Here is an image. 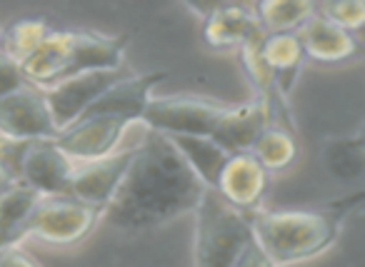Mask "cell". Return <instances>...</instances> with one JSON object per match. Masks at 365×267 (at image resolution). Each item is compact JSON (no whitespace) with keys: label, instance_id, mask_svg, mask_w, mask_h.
<instances>
[{"label":"cell","instance_id":"6da1fadb","mask_svg":"<svg viewBox=\"0 0 365 267\" xmlns=\"http://www.w3.org/2000/svg\"><path fill=\"white\" fill-rule=\"evenodd\" d=\"M203 190L205 185L182 160L170 137L148 130L140 145L133 147L125 177L103 215L120 230H153L193 212Z\"/></svg>","mask_w":365,"mask_h":267},{"label":"cell","instance_id":"7a4b0ae2","mask_svg":"<svg viewBox=\"0 0 365 267\" xmlns=\"http://www.w3.org/2000/svg\"><path fill=\"white\" fill-rule=\"evenodd\" d=\"M143 122L148 130L163 135H190L208 137L218 142L230 155L250 152L263 127L268 125V112L258 100L240 103V105H220L193 95L150 98Z\"/></svg>","mask_w":365,"mask_h":267},{"label":"cell","instance_id":"3957f363","mask_svg":"<svg viewBox=\"0 0 365 267\" xmlns=\"http://www.w3.org/2000/svg\"><path fill=\"white\" fill-rule=\"evenodd\" d=\"M363 202V192L333 200L323 207L298 210H255L253 235L275 265H295L325 252L340 235L343 220Z\"/></svg>","mask_w":365,"mask_h":267},{"label":"cell","instance_id":"277c9868","mask_svg":"<svg viewBox=\"0 0 365 267\" xmlns=\"http://www.w3.org/2000/svg\"><path fill=\"white\" fill-rule=\"evenodd\" d=\"M128 41L130 36L96 31H51L43 46L21 66L23 75L28 85L46 90L83 73L120 70Z\"/></svg>","mask_w":365,"mask_h":267},{"label":"cell","instance_id":"5b68a950","mask_svg":"<svg viewBox=\"0 0 365 267\" xmlns=\"http://www.w3.org/2000/svg\"><path fill=\"white\" fill-rule=\"evenodd\" d=\"M195 215V267H233L243 247L253 240L248 212L225 202L205 187Z\"/></svg>","mask_w":365,"mask_h":267},{"label":"cell","instance_id":"8992f818","mask_svg":"<svg viewBox=\"0 0 365 267\" xmlns=\"http://www.w3.org/2000/svg\"><path fill=\"white\" fill-rule=\"evenodd\" d=\"M103 217V210L73 195H41L26 225V237L53 247H71L86 240Z\"/></svg>","mask_w":365,"mask_h":267},{"label":"cell","instance_id":"52a82bcc","mask_svg":"<svg viewBox=\"0 0 365 267\" xmlns=\"http://www.w3.org/2000/svg\"><path fill=\"white\" fill-rule=\"evenodd\" d=\"M58 127L41 88L23 85L0 98V137L6 140H53Z\"/></svg>","mask_w":365,"mask_h":267},{"label":"cell","instance_id":"ba28073f","mask_svg":"<svg viewBox=\"0 0 365 267\" xmlns=\"http://www.w3.org/2000/svg\"><path fill=\"white\" fill-rule=\"evenodd\" d=\"M130 122L120 120V117L110 115H83L68 127L58 130L53 137L58 147L71 157L73 162L81 160H98L110 152H115L118 142H120L123 132L128 130Z\"/></svg>","mask_w":365,"mask_h":267},{"label":"cell","instance_id":"9c48e42d","mask_svg":"<svg viewBox=\"0 0 365 267\" xmlns=\"http://www.w3.org/2000/svg\"><path fill=\"white\" fill-rule=\"evenodd\" d=\"M125 73L120 70H93L76 78H68V80L58 83L53 88H46L43 95H46L48 110H51L53 122H56L58 130L76 122Z\"/></svg>","mask_w":365,"mask_h":267},{"label":"cell","instance_id":"30bf717a","mask_svg":"<svg viewBox=\"0 0 365 267\" xmlns=\"http://www.w3.org/2000/svg\"><path fill=\"white\" fill-rule=\"evenodd\" d=\"M130 160H133V147H128L123 152H110V155L98 157V160L76 162L68 195L78 197L81 202L98 207V210H106L108 202L115 195V190L120 187Z\"/></svg>","mask_w":365,"mask_h":267},{"label":"cell","instance_id":"8fae6325","mask_svg":"<svg viewBox=\"0 0 365 267\" xmlns=\"http://www.w3.org/2000/svg\"><path fill=\"white\" fill-rule=\"evenodd\" d=\"M76 162L53 140H31L21 155V182L38 195H68Z\"/></svg>","mask_w":365,"mask_h":267},{"label":"cell","instance_id":"7c38bea8","mask_svg":"<svg viewBox=\"0 0 365 267\" xmlns=\"http://www.w3.org/2000/svg\"><path fill=\"white\" fill-rule=\"evenodd\" d=\"M268 175L270 172L255 160L253 152H235L223 165L213 190L240 212L253 215L265 200Z\"/></svg>","mask_w":365,"mask_h":267},{"label":"cell","instance_id":"4fadbf2b","mask_svg":"<svg viewBox=\"0 0 365 267\" xmlns=\"http://www.w3.org/2000/svg\"><path fill=\"white\" fill-rule=\"evenodd\" d=\"M160 80H165V73H140V75H123L115 80L83 115H110L120 117L125 122L143 120L148 103L153 98V90ZM81 115V117H83Z\"/></svg>","mask_w":365,"mask_h":267},{"label":"cell","instance_id":"5bb4252c","mask_svg":"<svg viewBox=\"0 0 365 267\" xmlns=\"http://www.w3.org/2000/svg\"><path fill=\"white\" fill-rule=\"evenodd\" d=\"M300 46H303L305 61L335 66V63H348L363 53L358 33H350L335 23L325 21L315 13L308 23L298 31Z\"/></svg>","mask_w":365,"mask_h":267},{"label":"cell","instance_id":"9a60e30c","mask_svg":"<svg viewBox=\"0 0 365 267\" xmlns=\"http://www.w3.org/2000/svg\"><path fill=\"white\" fill-rule=\"evenodd\" d=\"M263 36L255 13L250 6L240 3H220L205 8L203 16V41L215 51H233L245 46L253 38Z\"/></svg>","mask_w":365,"mask_h":267},{"label":"cell","instance_id":"2e32d148","mask_svg":"<svg viewBox=\"0 0 365 267\" xmlns=\"http://www.w3.org/2000/svg\"><path fill=\"white\" fill-rule=\"evenodd\" d=\"M260 56H263L265 66H268L270 75H273L278 90L285 98L293 93L295 80H298L300 70L305 66V53L300 46L298 33H275V36H265L263 46H260Z\"/></svg>","mask_w":365,"mask_h":267},{"label":"cell","instance_id":"e0dca14e","mask_svg":"<svg viewBox=\"0 0 365 267\" xmlns=\"http://www.w3.org/2000/svg\"><path fill=\"white\" fill-rule=\"evenodd\" d=\"M170 142L178 147L182 160L188 162V167L195 172L205 187H215L218 175L223 165L228 162L230 152L223 150L218 142L208 140V137H190V135H168Z\"/></svg>","mask_w":365,"mask_h":267},{"label":"cell","instance_id":"ac0fdd59","mask_svg":"<svg viewBox=\"0 0 365 267\" xmlns=\"http://www.w3.org/2000/svg\"><path fill=\"white\" fill-rule=\"evenodd\" d=\"M38 192L23 182L0 195V250L16 247L26 237V225L38 202Z\"/></svg>","mask_w":365,"mask_h":267},{"label":"cell","instance_id":"d6986e66","mask_svg":"<svg viewBox=\"0 0 365 267\" xmlns=\"http://www.w3.org/2000/svg\"><path fill=\"white\" fill-rule=\"evenodd\" d=\"M253 13L265 36L298 33L315 16V3H308V0H263L253 8Z\"/></svg>","mask_w":365,"mask_h":267},{"label":"cell","instance_id":"ffe728a7","mask_svg":"<svg viewBox=\"0 0 365 267\" xmlns=\"http://www.w3.org/2000/svg\"><path fill=\"white\" fill-rule=\"evenodd\" d=\"M253 157L265 167L268 172L288 170L300 155V145L295 130L280 125H265L263 132L258 135L255 145L250 147Z\"/></svg>","mask_w":365,"mask_h":267},{"label":"cell","instance_id":"44dd1931","mask_svg":"<svg viewBox=\"0 0 365 267\" xmlns=\"http://www.w3.org/2000/svg\"><path fill=\"white\" fill-rule=\"evenodd\" d=\"M51 31L53 28L48 26L43 18H18V21H13L11 26L3 31L0 48H3L18 66H23V63L43 46V41L51 36Z\"/></svg>","mask_w":365,"mask_h":267},{"label":"cell","instance_id":"7402d4cb","mask_svg":"<svg viewBox=\"0 0 365 267\" xmlns=\"http://www.w3.org/2000/svg\"><path fill=\"white\" fill-rule=\"evenodd\" d=\"M325 167L338 180H358L365 167V150L360 137H340L325 145Z\"/></svg>","mask_w":365,"mask_h":267},{"label":"cell","instance_id":"603a6c76","mask_svg":"<svg viewBox=\"0 0 365 267\" xmlns=\"http://www.w3.org/2000/svg\"><path fill=\"white\" fill-rule=\"evenodd\" d=\"M315 13L350 33H360V28H363V23H365V3H360V0L320 3V6H315Z\"/></svg>","mask_w":365,"mask_h":267},{"label":"cell","instance_id":"cb8c5ba5","mask_svg":"<svg viewBox=\"0 0 365 267\" xmlns=\"http://www.w3.org/2000/svg\"><path fill=\"white\" fill-rule=\"evenodd\" d=\"M26 142L0 137V195L21 182V155Z\"/></svg>","mask_w":365,"mask_h":267},{"label":"cell","instance_id":"d4e9b609","mask_svg":"<svg viewBox=\"0 0 365 267\" xmlns=\"http://www.w3.org/2000/svg\"><path fill=\"white\" fill-rule=\"evenodd\" d=\"M26 85V75H23V68L8 56L3 48H0V98L8 95V93L18 90V88Z\"/></svg>","mask_w":365,"mask_h":267},{"label":"cell","instance_id":"484cf974","mask_svg":"<svg viewBox=\"0 0 365 267\" xmlns=\"http://www.w3.org/2000/svg\"><path fill=\"white\" fill-rule=\"evenodd\" d=\"M233 267H278V265L270 260L268 252L258 245V240H255V235H253V240L243 247V252L238 255Z\"/></svg>","mask_w":365,"mask_h":267},{"label":"cell","instance_id":"4316f807","mask_svg":"<svg viewBox=\"0 0 365 267\" xmlns=\"http://www.w3.org/2000/svg\"><path fill=\"white\" fill-rule=\"evenodd\" d=\"M0 267H41V262L16 245L0 250Z\"/></svg>","mask_w":365,"mask_h":267},{"label":"cell","instance_id":"83f0119b","mask_svg":"<svg viewBox=\"0 0 365 267\" xmlns=\"http://www.w3.org/2000/svg\"><path fill=\"white\" fill-rule=\"evenodd\" d=\"M0 38H3V28H0Z\"/></svg>","mask_w":365,"mask_h":267}]
</instances>
